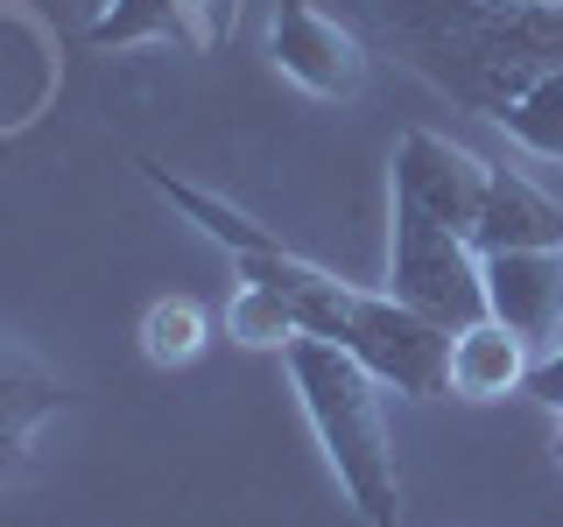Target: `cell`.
Here are the masks:
<instances>
[{"instance_id": "1", "label": "cell", "mask_w": 563, "mask_h": 527, "mask_svg": "<svg viewBox=\"0 0 563 527\" xmlns=\"http://www.w3.org/2000/svg\"><path fill=\"white\" fill-rule=\"evenodd\" d=\"M134 169L148 176L190 225H205V233L240 260L246 289H268L275 303L289 310L296 338H324V345L352 351L380 386H395V394H409V401H437L451 386V330H437L430 316L395 303L387 289L380 295L352 289V281H339L331 268L289 254V246H282L268 225H254L240 204H225V198H211V190L184 183V176H169L163 162H134Z\"/></svg>"}, {"instance_id": "2", "label": "cell", "mask_w": 563, "mask_h": 527, "mask_svg": "<svg viewBox=\"0 0 563 527\" xmlns=\"http://www.w3.org/2000/svg\"><path fill=\"white\" fill-rule=\"evenodd\" d=\"M387 29L416 49L444 92L493 120L542 70H563V8H507V0H380Z\"/></svg>"}, {"instance_id": "3", "label": "cell", "mask_w": 563, "mask_h": 527, "mask_svg": "<svg viewBox=\"0 0 563 527\" xmlns=\"http://www.w3.org/2000/svg\"><path fill=\"white\" fill-rule=\"evenodd\" d=\"M282 359H289V380L303 394L310 429L324 444L331 471H339L345 500L366 514V527H395L401 520V471H395V444H387V415H380V380L352 351L324 345V338L282 345Z\"/></svg>"}, {"instance_id": "4", "label": "cell", "mask_w": 563, "mask_h": 527, "mask_svg": "<svg viewBox=\"0 0 563 527\" xmlns=\"http://www.w3.org/2000/svg\"><path fill=\"white\" fill-rule=\"evenodd\" d=\"M387 295L430 316L437 330H465L486 316V260L451 225L395 204V246H387Z\"/></svg>"}, {"instance_id": "5", "label": "cell", "mask_w": 563, "mask_h": 527, "mask_svg": "<svg viewBox=\"0 0 563 527\" xmlns=\"http://www.w3.org/2000/svg\"><path fill=\"white\" fill-rule=\"evenodd\" d=\"M486 176H493V162H479L472 148H457V141L437 134V127H409L395 141V204H409V211L451 225V233H465V239H472V225H479Z\"/></svg>"}, {"instance_id": "6", "label": "cell", "mask_w": 563, "mask_h": 527, "mask_svg": "<svg viewBox=\"0 0 563 527\" xmlns=\"http://www.w3.org/2000/svg\"><path fill=\"white\" fill-rule=\"evenodd\" d=\"M268 57L282 78H296L317 99H352L366 85V49L331 8L317 0H282L268 22Z\"/></svg>"}, {"instance_id": "7", "label": "cell", "mask_w": 563, "mask_h": 527, "mask_svg": "<svg viewBox=\"0 0 563 527\" xmlns=\"http://www.w3.org/2000/svg\"><path fill=\"white\" fill-rule=\"evenodd\" d=\"M486 260V316L507 324L528 345L563 338V246H521V254H479Z\"/></svg>"}, {"instance_id": "8", "label": "cell", "mask_w": 563, "mask_h": 527, "mask_svg": "<svg viewBox=\"0 0 563 527\" xmlns=\"http://www.w3.org/2000/svg\"><path fill=\"white\" fill-rule=\"evenodd\" d=\"M479 254H521V246H563V204L542 183H528L521 169H493L486 176V204L472 225Z\"/></svg>"}, {"instance_id": "9", "label": "cell", "mask_w": 563, "mask_h": 527, "mask_svg": "<svg viewBox=\"0 0 563 527\" xmlns=\"http://www.w3.org/2000/svg\"><path fill=\"white\" fill-rule=\"evenodd\" d=\"M233 22V0H113L92 14L99 49H134V43H205Z\"/></svg>"}, {"instance_id": "10", "label": "cell", "mask_w": 563, "mask_h": 527, "mask_svg": "<svg viewBox=\"0 0 563 527\" xmlns=\"http://www.w3.org/2000/svg\"><path fill=\"white\" fill-rule=\"evenodd\" d=\"M528 351H536L528 338H515L507 324L479 316V324L451 330V386L465 401H500V394H515V386H528V373H536Z\"/></svg>"}, {"instance_id": "11", "label": "cell", "mask_w": 563, "mask_h": 527, "mask_svg": "<svg viewBox=\"0 0 563 527\" xmlns=\"http://www.w3.org/2000/svg\"><path fill=\"white\" fill-rule=\"evenodd\" d=\"M64 380L49 373L43 359H29V351L0 345V479H8L14 464L29 457V436L43 429L49 415L64 408Z\"/></svg>"}, {"instance_id": "12", "label": "cell", "mask_w": 563, "mask_h": 527, "mask_svg": "<svg viewBox=\"0 0 563 527\" xmlns=\"http://www.w3.org/2000/svg\"><path fill=\"white\" fill-rule=\"evenodd\" d=\"M493 127H500L515 148L542 155V162H563V70H542V78H528L515 99L493 113Z\"/></svg>"}, {"instance_id": "13", "label": "cell", "mask_w": 563, "mask_h": 527, "mask_svg": "<svg viewBox=\"0 0 563 527\" xmlns=\"http://www.w3.org/2000/svg\"><path fill=\"white\" fill-rule=\"evenodd\" d=\"M205 338H211V316L190 295H163V303H148V316H141V351L155 366H190L205 351Z\"/></svg>"}, {"instance_id": "14", "label": "cell", "mask_w": 563, "mask_h": 527, "mask_svg": "<svg viewBox=\"0 0 563 527\" xmlns=\"http://www.w3.org/2000/svg\"><path fill=\"white\" fill-rule=\"evenodd\" d=\"M233 338L240 345H296V324H289V310H282L268 289H246V281H240V295H233Z\"/></svg>"}, {"instance_id": "15", "label": "cell", "mask_w": 563, "mask_h": 527, "mask_svg": "<svg viewBox=\"0 0 563 527\" xmlns=\"http://www.w3.org/2000/svg\"><path fill=\"white\" fill-rule=\"evenodd\" d=\"M528 394L536 401H550V408H563V351H550V359L528 373Z\"/></svg>"}, {"instance_id": "16", "label": "cell", "mask_w": 563, "mask_h": 527, "mask_svg": "<svg viewBox=\"0 0 563 527\" xmlns=\"http://www.w3.org/2000/svg\"><path fill=\"white\" fill-rule=\"evenodd\" d=\"M507 8H563V0H507Z\"/></svg>"}]
</instances>
